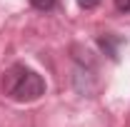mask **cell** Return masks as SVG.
Segmentation results:
<instances>
[{"mask_svg":"<svg viewBox=\"0 0 130 127\" xmlns=\"http://www.w3.org/2000/svg\"><path fill=\"white\" fill-rule=\"evenodd\" d=\"M3 87L15 102H35L45 95V80L25 65H13L3 77Z\"/></svg>","mask_w":130,"mask_h":127,"instance_id":"1","label":"cell"},{"mask_svg":"<svg viewBox=\"0 0 130 127\" xmlns=\"http://www.w3.org/2000/svg\"><path fill=\"white\" fill-rule=\"evenodd\" d=\"M30 5L35 10H40V13H50V10H55L58 0H30Z\"/></svg>","mask_w":130,"mask_h":127,"instance_id":"2","label":"cell"},{"mask_svg":"<svg viewBox=\"0 0 130 127\" xmlns=\"http://www.w3.org/2000/svg\"><path fill=\"white\" fill-rule=\"evenodd\" d=\"M118 13H130V0H113Z\"/></svg>","mask_w":130,"mask_h":127,"instance_id":"3","label":"cell"},{"mask_svg":"<svg viewBox=\"0 0 130 127\" xmlns=\"http://www.w3.org/2000/svg\"><path fill=\"white\" fill-rule=\"evenodd\" d=\"M78 5H80L83 10H93V8H98L100 5V0H75Z\"/></svg>","mask_w":130,"mask_h":127,"instance_id":"4","label":"cell"}]
</instances>
